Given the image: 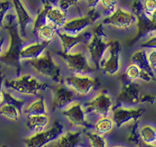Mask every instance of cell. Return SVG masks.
<instances>
[{
    "mask_svg": "<svg viewBox=\"0 0 156 147\" xmlns=\"http://www.w3.org/2000/svg\"><path fill=\"white\" fill-rule=\"evenodd\" d=\"M104 26H109L119 30L131 29L137 23L136 15L125 8H119L113 13L104 18Z\"/></svg>",
    "mask_w": 156,
    "mask_h": 147,
    "instance_id": "obj_9",
    "label": "cell"
},
{
    "mask_svg": "<svg viewBox=\"0 0 156 147\" xmlns=\"http://www.w3.org/2000/svg\"><path fill=\"white\" fill-rule=\"evenodd\" d=\"M4 45H5V37L0 38V56L4 53L5 48H4Z\"/></svg>",
    "mask_w": 156,
    "mask_h": 147,
    "instance_id": "obj_42",
    "label": "cell"
},
{
    "mask_svg": "<svg viewBox=\"0 0 156 147\" xmlns=\"http://www.w3.org/2000/svg\"><path fill=\"white\" fill-rule=\"evenodd\" d=\"M49 45L50 44L39 40L38 42H34L27 45H23L19 54L20 61L30 62L38 59L45 52Z\"/></svg>",
    "mask_w": 156,
    "mask_h": 147,
    "instance_id": "obj_18",
    "label": "cell"
},
{
    "mask_svg": "<svg viewBox=\"0 0 156 147\" xmlns=\"http://www.w3.org/2000/svg\"><path fill=\"white\" fill-rule=\"evenodd\" d=\"M101 13L98 8L90 9L84 16L74 17L67 20L61 30L73 35H80L86 32V30L92 25L101 18Z\"/></svg>",
    "mask_w": 156,
    "mask_h": 147,
    "instance_id": "obj_7",
    "label": "cell"
},
{
    "mask_svg": "<svg viewBox=\"0 0 156 147\" xmlns=\"http://www.w3.org/2000/svg\"><path fill=\"white\" fill-rule=\"evenodd\" d=\"M78 147H83V146H78Z\"/></svg>",
    "mask_w": 156,
    "mask_h": 147,
    "instance_id": "obj_46",
    "label": "cell"
},
{
    "mask_svg": "<svg viewBox=\"0 0 156 147\" xmlns=\"http://www.w3.org/2000/svg\"><path fill=\"white\" fill-rule=\"evenodd\" d=\"M4 87L27 96L37 95L41 91L47 89V85L30 74H24L12 80L4 81Z\"/></svg>",
    "mask_w": 156,
    "mask_h": 147,
    "instance_id": "obj_2",
    "label": "cell"
},
{
    "mask_svg": "<svg viewBox=\"0 0 156 147\" xmlns=\"http://www.w3.org/2000/svg\"><path fill=\"white\" fill-rule=\"evenodd\" d=\"M140 71L141 70L136 66V65L131 63L127 66V67L125 70L124 76L127 81H136L140 79Z\"/></svg>",
    "mask_w": 156,
    "mask_h": 147,
    "instance_id": "obj_31",
    "label": "cell"
},
{
    "mask_svg": "<svg viewBox=\"0 0 156 147\" xmlns=\"http://www.w3.org/2000/svg\"><path fill=\"white\" fill-rule=\"evenodd\" d=\"M12 9L11 0H0V29L3 27L6 16Z\"/></svg>",
    "mask_w": 156,
    "mask_h": 147,
    "instance_id": "obj_32",
    "label": "cell"
},
{
    "mask_svg": "<svg viewBox=\"0 0 156 147\" xmlns=\"http://www.w3.org/2000/svg\"><path fill=\"white\" fill-rule=\"evenodd\" d=\"M109 45L105 34V28L103 23L98 24L92 30L88 43L86 45V49L89 54L90 60L95 67H99L101 59L105 55V52Z\"/></svg>",
    "mask_w": 156,
    "mask_h": 147,
    "instance_id": "obj_3",
    "label": "cell"
},
{
    "mask_svg": "<svg viewBox=\"0 0 156 147\" xmlns=\"http://www.w3.org/2000/svg\"><path fill=\"white\" fill-rule=\"evenodd\" d=\"M122 48L119 40L109 41L108 48L99 65L105 74L113 77L120 72L122 67Z\"/></svg>",
    "mask_w": 156,
    "mask_h": 147,
    "instance_id": "obj_5",
    "label": "cell"
},
{
    "mask_svg": "<svg viewBox=\"0 0 156 147\" xmlns=\"http://www.w3.org/2000/svg\"><path fill=\"white\" fill-rule=\"evenodd\" d=\"M4 81L5 76L3 72L0 71V105L3 102V88H4Z\"/></svg>",
    "mask_w": 156,
    "mask_h": 147,
    "instance_id": "obj_39",
    "label": "cell"
},
{
    "mask_svg": "<svg viewBox=\"0 0 156 147\" xmlns=\"http://www.w3.org/2000/svg\"><path fill=\"white\" fill-rule=\"evenodd\" d=\"M147 19H148L149 22H151V24L156 27V8L151 13V14L149 16V17Z\"/></svg>",
    "mask_w": 156,
    "mask_h": 147,
    "instance_id": "obj_41",
    "label": "cell"
},
{
    "mask_svg": "<svg viewBox=\"0 0 156 147\" xmlns=\"http://www.w3.org/2000/svg\"><path fill=\"white\" fill-rule=\"evenodd\" d=\"M65 86L75 93L86 96L91 93L98 84L97 79L89 75H73L67 77L62 80Z\"/></svg>",
    "mask_w": 156,
    "mask_h": 147,
    "instance_id": "obj_10",
    "label": "cell"
},
{
    "mask_svg": "<svg viewBox=\"0 0 156 147\" xmlns=\"http://www.w3.org/2000/svg\"><path fill=\"white\" fill-rule=\"evenodd\" d=\"M138 122H135V123H132L131 128H130V131L127 136V142L129 144L132 145H137L140 142V136H139V124Z\"/></svg>",
    "mask_w": 156,
    "mask_h": 147,
    "instance_id": "obj_30",
    "label": "cell"
},
{
    "mask_svg": "<svg viewBox=\"0 0 156 147\" xmlns=\"http://www.w3.org/2000/svg\"><path fill=\"white\" fill-rule=\"evenodd\" d=\"M56 1L57 2L55 4L62 8V10L67 12L69 8L76 5L81 0H56Z\"/></svg>",
    "mask_w": 156,
    "mask_h": 147,
    "instance_id": "obj_35",
    "label": "cell"
},
{
    "mask_svg": "<svg viewBox=\"0 0 156 147\" xmlns=\"http://www.w3.org/2000/svg\"><path fill=\"white\" fill-rule=\"evenodd\" d=\"M141 7L143 15L148 18L151 13L156 8V0H142Z\"/></svg>",
    "mask_w": 156,
    "mask_h": 147,
    "instance_id": "obj_34",
    "label": "cell"
},
{
    "mask_svg": "<svg viewBox=\"0 0 156 147\" xmlns=\"http://www.w3.org/2000/svg\"><path fill=\"white\" fill-rule=\"evenodd\" d=\"M58 55L67 68L76 75H88L96 69L89 57L82 51H72L67 54L61 52Z\"/></svg>",
    "mask_w": 156,
    "mask_h": 147,
    "instance_id": "obj_6",
    "label": "cell"
},
{
    "mask_svg": "<svg viewBox=\"0 0 156 147\" xmlns=\"http://www.w3.org/2000/svg\"><path fill=\"white\" fill-rule=\"evenodd\" d=\"M140 86L137 83L127 81L122 86L117 99L119 103L122 104V106L132 107L140 104Z\"/></svg>",
    "mask_w": 156,
    "mask_h": 147,
    "instance_id": "obj_15",
    "label": "cell"
},
{
    "mask_svg": "<svg viewBox=\"0 0 156 147\" xmlns=\"http://www.w3.org/2000/svg\"><path fill=\"white\" fill-rule=\"evenodd\" d=\"M12 5V11L16 17V23L18 26L19 33L23 39H26L29 29L32 30L34 19L25 5L23 0H11Z\"/></svg>",
    "mask_w": 156,
    "mask_h": 147,
    "instance_id": "obj_13",
    "label": "cell"
},
{
    "mask_svg": "<svg viewBox=\"0 0 156 147\" xmlns=\"http://www.w3.org/2000/svg\"><path fill=\"white\" fill-rule=\"evenodd\" d=\"M62 116L71 125L80 128H88L90 124L87 120V113L85 108L80 102L74 101L62 110Z\"/></svg>",
    "mask_w": 156,
    "mask_h": 147,
    "instance_id": "obj_14",
    "label": "cell"
},
{
    "mask_svg": "<svg viewBox=\"0 0 156 147\" xmlns=\"http://www.w3.org/2000/svg\"><path fill=\"white\" fill-rule=\"evenodd\" d=\"M130 60H131V63L136 65L140 70H144L147 72H154L150 67L148 59H147V51L145 48L134 52L132 54Z\"/></svg>",
    "mask_w": 156,
    "mask_h": 147,
    "instance_id": "obj_26",
    "label": "cell"
},
{
    "mask_svg": "<svg viewBox=\"0 0 156 147\" xmlns=\"http://www.w3.org/2000/svg\"><path fill=\"white\" fill-rule=\"evenodd\" d=\"M102 13L106 16H109L119 8V0H100Z\"/></svg>",
    "mask_w": 156,
    "mask_h": 147,
    "instance_id": "obj_29",
    "label": "cell"
},
{
    "mask_svg": "<svg viewBox=\"0 0 156 147\" xmlns=\"http://www.w3.org/2000/svg\"><path fill=\"white\" fill-rule=\"evenodd\" d=\"M64 127L59 121L41 132L33 133L24 140L25 147H46L63 132Z\"/></svg>",
    "mask_w": 156,
    "mask_h": 147,
    "instance_id": "obj_8",
    "label": "cell"
},
{
    "mask_svg": "<svg viewBox=\"0 0 156 147\" xmlns=\"http://www.w3.org/2000/svg\"><path fill=\"white\" fill-rule=\"evenodd\" d=\"M140 45L143 48L156 49V34L150 35L146 40H144L142 43L140 44Z\"/></svg>",
    "mask_w": 156,
    "mask_h": 147,
    "instance_id": "obj_36",
    "label": "cell"
},
{
    "mask_svg": "<svg viewBox=\"0 0 156 147\" xmlns=\"http://www.w3.org/2000/svg\"><path fill=\"white\" fill-rule=\"evenodd\" d=\"M82 132L81 131H63L56 140L46 147H78L81 142Z\"/></svg>",
    "mask_w": 156,
    "mask_h": 147,
    "instance_id": "obj_19",
    "label": "cell"
},
{
    "mask_svg": "<svg viewBox=\"0 0 156 147\" xmlns=\"http://www.w3.org/2000/svg\"><path fill=\"white\" fill-rule=\"evenodd\" d=\"M156 102V97L151 94H144L140 95V104H154Z\"/></svg>",
    "mask_w": 156,
    "mask_h": 147,
    "instance_id": "obj_38",
    "label": "cell"
},
{
    "mask_svg": "<svg viewBox=\"0 0 156 147\" xmlns=\"http://www.w3.org/2000/svg\"><path fill=\"white\" fill-rule=\"evenodd\" d=\"M112 147H124L122 145H114V146H112Z\"/></svg>",
    "mask_w": 156,
    "mask_h": 147,
    "instance_id": "obj_44",
    "label": "cell"
},
{
    "mask_svg": "<svg viewBox=\"0 0 156 147\" xmlns=\"http://www.w3.org/2000/svg\"><path fill=\"white\" fill-rule=\"evenodd\" d=\"M22 110L13 104L3 103L0 105V117L10 121V122H17L21 118Z\"/></svg>",
    "mask_w": 156,
    "mask_h": 147,
    "instance_id": "obj_24",
    "label": "cell"
},
{
    "mask_svg": "<svg viewBox=\"0 0 156 147\" xmlns=\"http://www.w3.org/2000/svg\"><path fill=\"white\" fill-rule=\"evenodd\" d=\"M154 145H156V140H155V143H154Z\"/></svg>",
    "mask_w": 156,
    "mask_h": 147,
    "instance_id": "obj_45",
    "label": "cell"
},
{
    "mask_svg": "<svg viewBox=\"0 0 156 147\" xmlns=\"http://www.w3.org/2000/svg\"><path fill=\"white\" fill-rule=\"evenodd\" d=\"M136 146L137 147H156V145H146L142 143V142H140Z\"/></svg>",
    "mask_w": 156,
    "mask_h": 147,
    "instance_id": "obj_43",
    "label": "cell"
},
{
    "mask_svg": "<svg viewBox=\"0 0 156 147\" xmlns=\"http://www.w3.org/2000/svg\"><path fill=\"white\" fill-rule=\"evenodd\" d=\"M114 127H115L114 122H113V118H110L109 116L100 117L96 121V123H94V132L104 136L105 135L111 133Z\"/></svg>",
    "mask_w": 156,
    "mask_h": 147,
    "instance_id": "obj_25",
    "label": "cell"
},
{
    "mask_svg": "<svg viewBox=\"0 0 156 147\" xmlns=\"http://www.w3.org/2000/svg\"><path fill=\"white\" fill-rule=\"evenodd\" d=\"M139 136L140 142L146 145H154L156 140V129L153 126L146 125L142 126L139 128Z\"/></svg>",
    "mask_w": 156,
    "mask_h": 147,
    "instance_id": "obj_27",
    "label": "cell"
},
{
    "mask_svg": "<svg viewBox=\"0 0 156 147\" xmlns=\"http://www.w3.org/2000/svg\"><path fill=\"white\" fill-rule=\"evenodd\" d=\"M3 102L13 104L17 108H19L21 110H22L25 105L24 100H22V99H19L15 95H13L11 92L5 91V90H3Z\"/></svg>",
    "mask_w": 156,
    "mask_h": 147,
    "instance_id": "obj_33",
    "label": "cell"
},
{
    "mask_svg": "<svg viewBox=\"0 0 156 147\" xmlns=\"http://www.w3.org/2000/svg\"><path fill=\"white\" fill-rule=\"evenodd\" d=\"M50 123V118L48 114H37L27 116L26 127L32 133L41 132L47 129Z\"/></svg>",
    "mask_w": 156,
    "mask_h": 147,
    "instance_id": "obj_20",
    "label": "cell"
},
{
    "mask_svg": "<svg viewBox=\"0 0 156 147\" xmlns=\"http://www.w3.org/2000/svg\"><path fill=\"white\" fill-rule=\"evenodd\" d=\"M84 108L86 113H90L100 118L107 117L110 115L113 109V99L107 92L101 91L90 100Z\"/></svg>",
    "mask_w": 156,
    "mask_h": 147,
    "instance_id": "obj_11",
    "label": "cell"
},
{
    "mask_svg": "<svg viewBox=\"0 0 156 147\" xmlns=\"http://www.w3.org/2000/svg\"><path fill=\"white\" fill-rule=\"evenodd\" d=\"M147 59L150 67L154 72L156 70V49L151 48L149 52H147Z\"/></svg>",
    "mask_w": 156,
    "mask_h": 147,
    "instance_id": "obj_37",
    "label": "cell"
},
{
    "mask_svg": "<svg viewBox=\"0 0 156 147\" xmlns=\"http://www.w3.org/2000/svg\"><path fill=\"white\" fill-rule=\"evenodd\" d=\"M85 1H86V4L90 9L97 8L99 6V3H100V0H85Z\"/></svg>",
    "mask_w": 156,
    "mask_h": 147,
    "instance_id": "obj_40",
    "label": "cell"
},
{
    "mask_svg": "<svg viewBox=\"0 0 156 147\" xmlns=\"http://www.w3.org/2000/svg\"><path fill=\"white\" fill-rule=\"evenodd\" d=\"M29 63L37 74L44 77L51 79L57 83L62 81V72L59 65L48 52H44L38 59L29 62Z\"/></svg>",
    "mask_w": 156,
    "mask_h": 147,
    "instance_id": "obj_4",
    "label": "cell"
},
{
    "mask_svg": "<svg viewBox=\"0 0 156 147\" xmlns=\"http://www.w3.org/2000/svg\"><path fill=\"white\" fill-rule=\"evenodd\" d=\"M22 113L27 116L37 114H48V107L43 98H38L22 109Z\"/></svg>",
    "mask_w": 156,
    "mask_h": 147,
    "instance_id": "obj_23",
    "label": "cell"
},
{
    "mask_svg": "<svg viewBox=\"0 0 156 147\" xmlns=\"http://www.w3.org/2000/svg\"><path fill=\"white\" fill-rule=\"evenodd\" d=\"M144 112L145 110L142 108L126 107L121 105L113 109L112 118L115 127L121 128L122 127L140 120V118L144 114Z\"/></svg>",
    "mask_w": 156,
    "mask_h": 147,
    "instance_id": "obj_12",
    "label": "cell"
},
{
    "mask_svg": "<svg viewBox=\"0 0 156 147\" xmlns=\"http://www.w3.org/2000/svg\"><path fill=\"white\" fill-rule=\"evenodd\" d=\"M3 27H5L7 32L8 33L9 42H8V48L0 56V59L3 63H5L9 67H12L13 69H15L16 72H18L21 67L19 54L23 47L24 39L19 33L18 26L16 23L13 11L12 12L11 10L7 15Z\"/></svg>",
    "mask_w": 156,
    "mask_h": 147,
    "instance_id": "obj_1",
    "label": "cell"
},
{
    "mask_svg": "<svg viewBox=\"0 0 156 147\" xmlns=\"http://www.w3.org/2000/svg\"><path fill=\"white\" fill-rule=\"evenodd\" d=\"M57 38L59 40L60 45L62 47L61 52L67 54L74 50L76 46L79 45V44L81 43L83 39V34L80 35H69L61 30H58Z\"/></svg>",
    "mask_w": 156,
    "mask_h": 147,
    "instance_id": "obj_21",
    "label": "cell"
},
{
    "mask_svg": "<svg viewBox=\"0 0 156 147\" xmlns=\"http://www.w3.org/2000/svg\"><path fill=\"white\" fill-rule=\"evenodd\" d=\"M75 100V95L72 90L67 86H58L53 91V109L63 110Z\"/></svg>",
    "mask_w": 156,
    "mask_h": 147,
    "instance_id": "obj_17",
    "label": "cell"
},
{
    "mask_svg": "<svg viewBox=\"0 0 156 147\" xmlns=\"http://www.w3.org/2000/svg\"><path fill=\"white\" fill-rule=\"evenodd\" d=\"M67 21V13L64 10L58 5L50 2L45 3L44 22L55 27L57 30H61Z\"/></svg>",
    "mask_w": 156,
    "mask_h": 147,
    "instance_id": "obj_16",
    "label": "cell"
},
{
    "mask_svg": "<svg viewBox=\"0 0 156 147\" xmlns=\"http://www.w3.org/2000/svg\"><path fill=\"white\" fill-rule=\"evenodd\" d=\"M89 140L90 147H108V143L104 136H100L94 131H87L86 133Z\"/></svg>",
    "mask_w": 156,
    "mask_h": 147,
    "instance_id": "obj_28",
    "label": "cell"
},
{
    "mask_svg": "<svg viewBox=\"0 0 156 147\" xmlns=\"http://www.w3.org/2000/svg\"><path fill=\"white\" fill-rule=\"evenodd\" d=\"M32 31L40 41L51 44L57 38L58 30L44 22L35 27Z\"/></svg>",
    "mask_w": 156,
    "mask_h": 147,
    "instance_id": "obj_22",
    "label": "cell"
}]
</instances>
